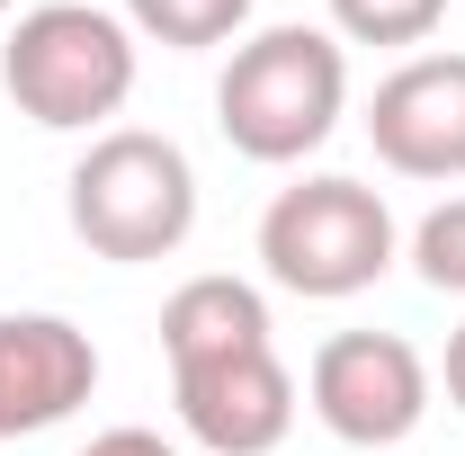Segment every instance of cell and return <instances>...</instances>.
<instances>
[{
    "label": "cell",
    "mask_w": 465,
    "mask_h": 456,
    "mask_svg": "<svg viewBox=\"0 0 465 456\" xmlns=\"http://www.w3.org/2000/svg\"><path fill=\"white\" fill-rule=\"evenodd\" d=\"M430 394L439 376L403 332H331L304 367V402L341 448H403L430 421Z\"/></svg>",
    "instance_id": "obj_5"
},
{
    "label": "cell",
    "mask_w": 465,
    "mask_h": 456,
    "mask_svg": "<svg viewBox=\"0 0 465 456\" xmlns=\"http://www.w3.org/2000/svg\"><path fill=\"white\" fill-rule=\"evenodd\" d=\"M403 260V224L385 206V188L349 171H313L269 197L260 215V269L269 286H287L304 304H349Z\"/></svg>",
    "instance_id": "obj_3"
},
{
    "label": "cell",
    "mask_w": 465,
    "mask_h": 456,
    "mask_svg": "<svg viewBox=\"0 0 465 456\" xmlns=\"http://www.w3.org/2000/svg\"><path fill=\"white\" fill-rule=\"evenodd\" d=\"M0 18H9V0H0Z\"/></svg>",
    "instance_id": "obj_15"
},
{
    "label": "cell",
    "mask_w": 465,
    "mask_h": 456,
    "mask_svg": "<svg viewBox=\"0 0 465 456\" xmlns=\"http://www.w3.org/2000/svg\"><path fill=\"white\" fill-rule=\"evenodd\" d=\"M278 341L269 332V295L251 278H224V269H206V278H188L162 304V358H224V349H260Z\"/></svg>",
    "instance_id": "obj_9"
},
{
    "label": "cell",
    "mask_w": 465,
    "mask_h": 456,
    "mask_svg": "<svg viewBox=\"0 0 465 456\" xmlns=\"http://www.w3.org/2000/svg\"><path fill=\"white\" fill-rule=\"evenodd\" d=\"M72 456H179V448L162 430H134V421H125V430H99L90 448H72Z\"/></svg>",
    "instance_id": "obj_13"
},
{
    "label": "cell",
    "mask_w": 465,
    "mask_h": 456,
    "mask_svg": "<svg viewBox=\"0 0 465 456\" xmlns=\"http://www.w3.org/2000/svg\"><path fill=\"white\" fill-rule=\"evenodd\" d=\"M341 116H349V45L304 18L242 36L215 81V125L260 171H295L304 153H322L341 134Z\"/></svg>",
    "instance_id": "obj_1"
},
{
    "label": "cell",
    "mask_w": 465,
    "mask_h": 456,
    "mask_svg": "<svg viewBox=\"0 0 465 456\" xmlns=\"http://www.w3.org/2000/svg\"><path fill=\"white\" fill-rule=\"evenodd\" d=\"M0 90L45 134H108V116L134 99V27L99 0H36L9 18Z\"/></svg>",
    "instance_id": "obj_2"
},
{
    "label": "cell",
    "mask_w": 465,
    "mask_h": 456,
    "mask_svg": "<svg viewBox=\"0 0 465 456\" xmlns=\"http://www.w3.org/2000/svg\"><path fill=\"white\" fill-rule=\"evenodd\" d=\"M125 27L171 45V55H206V45H232L251 27V0H125Z\"/></svg>",
    "instance_id": "obj_10"
},
{
    "label": "cell",
    "mask_w": 465,
    "mask_h": 456,
    "mask_svg": "<svg viewBox=\"0 0 465 456\" xmlns=\"http://www.w3.org/2000/svg\"><path fill=\"white\" fill-rule=\"evenodd\" d=\"M171 402H179V430L206 456H269L295 430V376L278 358V341L224 349V358H179Z\"/></svg>",
    "instance_id": "obj_6"
},
{
    "label": "cell",
    "mask_w": 465,
    "mask_h": 456,
    "mask_svg": "<svg viewBox=\"0 0 465 456\" xmlns=\"http://www.w3.org/2000/svg\"><path fill=\"white\" fill-rule=\"evenodd\" d=\"M367 144L394 179H465V55H411L367 99Z\"/></svg>",
    "instance_id": "obj_7"
},
{
    "label": "cell",
    "mask_w": 465,
    "mask_h": 456,
    "mask_svg": "<svg viewBox=\"0 0 465 456\" xmlns=\"http://www.w3.org/2000/svg\"><path fill=\"white\" fill-rule=\"evenodd\" d=\"M448 27V0H331L341 45H430Z\"/></svg>",
    "instance_id": "obj_11"
},
{
    "label": "cell",
    "mask_w": 465,
    "mask_h": 456,
    "mask_svg": "<svg viewBox=\"0 0 465 456\" xmlns=\"http://www.w3.org/2000/svg\"><path fill=\"white\" fill-rule=\"evenodd\" d=\"M63 206H72V233L116 260V269H143V260H171L179 242L197 233V171L171 134L153 125H108L90 134V153L63 179Z\"/></svg>",
    "instance_id": "obj_4"
},
{
    "label": "cell",
    "mask_w": 465,
    "mask_h": 456,
    "mask_svg": "<svg viewBox=\"0 0 465 456\" xmlns=\"http://www.w3.org/2000/svg\"><path fill=\"white\" fill-rule=\"evenodd\" d=\"M411 269L439 286V295H465V197L430 206V215L411 224Z\"/></svg>",
    "instance_id": "obj_12"
},
{
    "label": "cell",
    "mask_w": 465,
    "mask_h": 456,
    "mask_svg": "<svg viewBox=\"0 0 465 456\" xmlns=\"http://www.w3.org/2000/svg\"><path fill=\"white\" fill-rule=\"evenodd\" d=\"M99 394V341L63 313H0V439H45Z\"/></svg>",
    "instance_id": "obj_8"
},
{
    "label": "cell",
    "mask_w": 465,
    "mask_h": 456,
    "mask_svg": "<svg viewBox=\"0 0 465 456\" xmlns=\"http://www.w3.org/2000/svg\"><path fill=\"white\" fill-rule=\"evenodd\" d=\"M439 385H448V411L465 421V322L448 332V358H439Z\"/></svg>",
    "instance_id": "obj_14"
}]
</instances>
